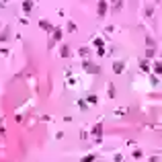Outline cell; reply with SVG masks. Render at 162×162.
<instances>
[{"label":"cell","instance_id":"3","mask_svg":"<svg viewBox=\"0 0 162 162\" xmlns=\"http://www.w3.org/2000/svg\"><path fill=\"white\" fill-rule=\"evenodd\" d=\"M60 54H62V58H68V55H70L68 45H62V47H60Z\"/></svg>","mask_w":162,"mask_h":162},{"label":"cell","instance_id":"10","mask_svg":"<svg viewBox=\"0 0 162 162\" xmlns=\"http://www.w3.org/2000/svg\"><path fill=\"white\" fill-rule=\"evenodd\" d=\"M60 35H62V31L55 29V31H54V39H60Z\"/></svg>","mask_w":162,"mask_h":162},{"label":"cell","instance_id":"7","mask_svg":"<svg viewBox=\"0 0 162 162\" xmlns=\"http://www.w3.org/2000/svg\"><path fill=\"white\" fill-rule=\"evenodd\" d=\"M94 160V154H90V156H84L82 158V162H93Z\"/></svg>","mask_w":162,"mask_h":162},{"label":"cell","instance_id":"6","mask_svg":"<svg viewBox=\"0 0 162 162\" xmlns=\"http://www.w3.org/2000/svg\"><path fill=\"white\" fill-rule=\"evenodd\" d=\"M113 68H115V72H117V74H121V70H123V62H115Z\"/></svg>","mask_w":162,"mask_h":162},{"label":"cell","instance_id":"2","mask_svg":"<svg viewBox=\"0 0 162 162\" xmlns=\"http://www.w3.org/2000/svg\"><path fill=\"white\" fill-rule=\"evenodd\" d=\"M39 27H41V29H45V31H55L54 27H51V25L47 23V21H41V23H39Z\"/></svg>","mask_w":162,"mask_h":162},{"label":"cell","instance_id":"5","mask_svg":"<svg viewBox=\"0 0 162 162\" xmlns=\"http://www.w3.org/2000/svg\"><path fill=\"white\" fill-rule=\"evenodd\" d=\"M31 8H33V2H23V10L25 12H31Z\"/></svg>","mask_w":162,"mask_h":162},{"label":"cell","instance_id":"1","mask_svg":"<svg viewBox=\"0 0 162 162\" xmlns=\"http://www.w3.org/2000/svg\"><path fill=\"white\" fill-rule=\"evenodd\" d=\"M84 68L88 70V72H90V74H98V70H101V68H98V66H94V64H90V62H86V64H84Z\"/></svg>","mask_w":162,"mask_h":162},{"label":"cell","instance_id":"8","mask_svg":"<svg viewBox=\"0 0 162 162\" xmlns=\"http://www.w3.org/2000/svg\"><path fill=\"white\" fill-rule=\"evenodd\" d=\"M94 136H97V140H101V125H97V129H94Z\"/></svg>","mask_w":162,"mask_h":162},{"label":"cell","instance_id":"11","mask_svg":"<svg viewBox=\"0 0 162 162\" xmlns=\"http://www.w3.org/2000/svg\"><path fill=\"white\" fill-rule=\"evenodd\" d=\"M6 37H8V33H6V31H4V33L0 35V41H6Z\"/></svg>","mask_w":162,"mask_h":162},{"label":"cell","instance_id":"9","mask_svg":"<svg viewBox=\"0 0 162 162\" xmlns=\"http://www.w3.org/2000/svg\"><path fill=\"white\" fill-rule=\"evenodd\" d=\"M88 103H93V105L97 103V97H94V94H88Z\"/></svg>","mask_w":162,"mask_h":162},{"label":"cell","instance_id":"4","mask_svg":"<svg viewBox=\"0 0 162 162\" xmlns=\"http://www.w3.org/2000/svg\"><path fill=\"white\" fill-rule=\"evenodd\" d=\"M107 12V2H98V15H105Z\"/></svg>","mask_w":162,"mask_h":162}]
</instances>
